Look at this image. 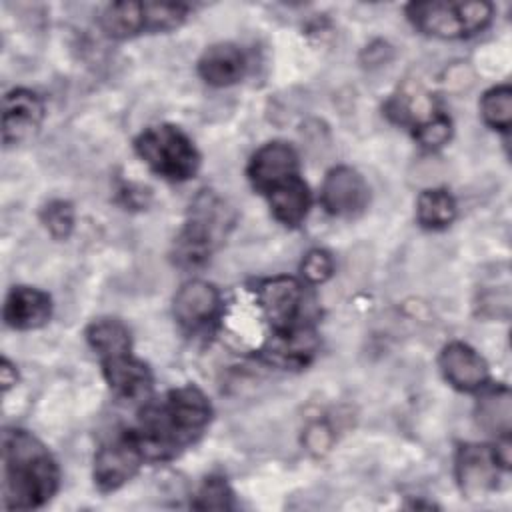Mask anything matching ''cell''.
<instances>
[{"instance_id":"6da1fadb","label":"cell","mask_w":512,"mask_h":512,"mask_svg":"<svg viewBox=\"0 0 512 512\" xmlns=\"http://www.w3.org/2000/svg\"><path fill=\"white\" fill-rule=\"evenodd\" d=\"M212 420L208 396L194 384L150 398L140 410L132 434L146 462H166L194 444Z\"/></svg>"},{"instance_id":"7a4b0ae2","label":"cell","mask_w":512,"mask_h":512,"mask_svg":"<svg viewBox=\"0 0 512 512\" xmlns=\"http://www.w3.org/2000/svg\"><path fill=\"white\" fill-rule=\"evenodd\" d=\"M60 470L50 450L28 430L2 434V506L32 510L44 506L58 490Z\"/></svg>"},{"instance_id":"3957f363","label":"cell","mask_w":512,"mask_h":512,"mask_svg":"<svg viewBox=\"0 0 512 512\" xmlns=\"http://www.w3.org/2000/svg\"><path fill=\"white\" fill-rule=\"evenodd\" d=\"M140 160L170 182H184L200 168V154L186 132L174 124H158L142 130L134 140Z\"/></svg>"},{"instance_id":"277c9868","label":"cell","mask_w":512,"mask_h":512,"mask_svg":"<svg viewBox=\"0 0 512 512\" xmlns=\"http://www.w3.org/2000/svg\"><path fill=\"white\" fill-rule=\"evenodd\" d=\"M232 218L224 200L202 192L190 206V216L176 238L174 256L182 266H198L208 260L216 244L226 236Z\"/></svg>"},{"instance_id":"5b68a950","label":"cell","mask_w":512,"mask_h":512,"mask_svg":"<svg viewBox=\"0 0 512 512\" xmlns=\"http://www.w3.org/2000/svg\"><path fill=\"white\" fill-rule=\"evenodd\" d=\"M492 4L488 2H412L406 16L420 32L458 40L482 32L492 20Z\"/></svg>"},{"instance_id":"8992f818","label":"cell","mask_w":512,"mask_h":512,"mask_svg":"<svg viewBox=\"0 0 512 512\" xmlns=\"http://www.w3.org/2000/svg\"><path fill=\"white\" fill-rule=\"evenodd\" d=\"M256 300L272 334L312 326V298L298 278L274 276L262 280L256 288Z\"/></svg>"},{"instance_id":"52a82bcc","label":"cell","mask_w":512,"mask_h":512,"mask_svg":"<svg viewBox=\"0 0 512 512\" xmlns=\"http://www.w3.org/2000/svg\"><path fill=\"white\" fill-rule=\"evenodd\" d=\"M144 462V454L132 430H126L98 448L92 472L94 484L100 492H114L130 482Z\"/></svg>"},{"instance_id":"ba28073f","label":"cell","mask_w":512,"mask_h":512,"mask_svg":"<svg viewBox=\"0 0 512 512\" xmlns=\"http://www.w3.org/2000/svg\"><path fill=\"white\" fill-rule=\"evenodd\" d=\"M456 480L464 496L482 498L498 484L504 466L496 458L494 446L462 444L456 452Z\"/></svg>"},{"instance_id":"9c48e42d","label":"cell","mask_w":512,"mask_h":512,"mask_svg":"<svg viewBox=\"0 0 512 512\" xmlns=\"http://www.w3.org/2000/svg\"><path fill=\"white\" fill-rule=\"evenodd\" d=\"M368 200L370 188L358 170L350 166H336L324 176L320 204L330 216H358L368 206Z\"/></svg>"},{"instance_id":"30bf717a","label":"cell","mask_w":512,"mask_h":512,"mask_svg":"<svg viewBox=\"0 0 512 512\" xmlns=\"http://www.w3.org/2000/svg\"><path fill=\"white\" fill-rule=\"evenodd\" d=\"M298 174V154L286 142H268L260 146L248 164V180L262 196Z\"/></svg>"},{"instance_id":"8fae6325","label":"cell","mask_w":512,"mask_h":512,"mask_svg":"<svg viewBox=\"0 0 512 512\" xmlns=\"http://www.w3.org/2000/svg\"><path fill=\"white\" fill-rule=\"evenodd\" d=\"M174 318L186 330H202L212 324L222 310L218 288L206 280H190L174 296Z\"/></svg>"},{"instance_id":"7c38bea8","label":"cell","mask_w":512,"mask_h":512,"mask_svg":"<svg viewBox=\"0 0 512 512\" xmlns=\"http://www.w3.org/2000/svg\"><path fill=\"white\" fill-rule=\"evenodd\" d=\"M438 364L444 380L460 392H478L486 388L490 380L486 360L466 342L456 340L446 344L440 352Z\"/></svg>"},{"instance_id":"4fadbf2b","label":"cell","mask_w":512,"mask_h":512,"mask_svg":"<svg viewBox=\"0 0 512 512\" xmlns=\"http://www.w3.org/2000/svg\"><path fill=\"white\" fill-rule=\"evenodd\" d=\"M102 362V374L110 390L130 402H146L152 396V372L146 362L132 356V352L112 356Z\"/></svg>"},{"instance_id":"5bb4252c","label":"cell","mask_w":512,"mask_h":512,"mask_svg":"<svg viewBox=\"0 0 512 512\" xmlns=\"http://www.w3.org/2000/svg\"><path fill=\"white\" fill-rule=\"evenodd\" d=\"M44 118L42 98L28 88L6 92L2 102V140L6 146L26 140Z\"/></svg>"},{"instance_id":"9a60e30c","label":"cell","mask_w":512,"mask_h":512,"mask_svg":"<svg viewBox=\"0 0 512 512\" xmlns=\"http://www.w3.org/2000/svg\"><path fill=\"white\" fill-rule=\"evenodd\" d=\"M4 322L14 330H34L44 326L52 314L50 296L32 286H14L4 300Z\"/></svg>"},{"instance_id":"2e32d148","label":"cell","mask_w":512,"mask_h":512,"mask_svg":"<svg viewBox=\"0 0 512 512\" xmlns=\"http://www.w3.org/2000/svg\"><path fill=\"white\" fill-rule=\"evenodd\" d=\"M318 336L312 326L284 334H270L264 346V358L280 368H304L316 354Z\"/></svg>"},{"instance_id":"e0dca14e","label":"cell","mask_w":512,"mask_h":512,"mask_svg":"<svg viewBox=\"0 0 512 512\" xmlns=\"http://www.w3.org/2000/svg\"><path fill=\"white\" fill-rule=\"evenodd\" d=\"M246 72V56L244 52L230 44L220 42L206 48L198 60L200 78L216 88H224L242 80Z\"/></svg>"},{"instance_id":"ac0fdd59","label":"cell","mask_w":512,"mask_h":512,"mask_svg":"<svg viewBox=\"0 0 512 512\" xmlns=\"http://www.w3.org/2000/svg\"><path fill=\"white\" fill-rule=\"evenodd\" d=\"M266 200L274 218L288 228H296L304 222L312 202L308 184L302 180L300 174L270 190L266 194Z\"/></svg>"},{"instance_id":"d6986e66","label":"cell","mask_w":512,"mask_h":512,"mask_svg":"<svg viewBox=\"0 0 512 512\" xmlns=\"http://www.w3.org/2000/svg\"><path fill=\"white\" fill-rule=\"evenodd\" d=\"M100 26L110 38H132L146 32L144 2H112L100 14Z\"/></svg>"},{"instance_id":"ffe728a7","label":"cell","mask_w":512,"mask_h":512,"mask_svg":"<svg viewBox=\"0 0 512 512\" xmlns=\"http://www.w3.org/2000/svg\"><path fill=\"white\" fill-rule=\"evenodd\" d=\"M86 340L100 360L132 352L130 330L116 318L94 320L86 328Z\"/></svg>"},{"instance_id":"44dd1931","label":"cell","mask_w":512,"mask_h":512,"mask_svg":"<svg viewBox=\"0 0 512 512\" xmlns=\"http://www.w3.org/2000/svg\"><path fill=\"white\" fill-rule=\"evenodd\" d=\"M476 418L486 432L498 434L500 438L508 436L512 422L510 390L506 386L486 390L476 404Z\"/></svg>"},{"instance_id":"7402d4cb","label":"cell","mask_w":512,"mask_h":512,"mask_svg":"<svg viewBox=\"0 0 512 512\" xmlns=\"http://www.w3.org/2000/svg\"><path fill=\"white\" fill-rule=\"evenodd\" d=\"M456 218V200L446 188H428L418 194L416 220L422 228L442 230Z\"/></svg>"},{"instance_id":"603a6c76","label":"cell","mask_w":512,"mask_h":512,"mask_svg":"<svg viewBox=\"0 0 512 512\" xmlns=\"http://www.w3.org/2000/svg\"><path fill=\"white\" fill-rule=\"evenodd\" d=\"M480 114L484 122L494 128L508 132L512 124V90L510 86H494L488 92H484L480 100Z\"/></svg>"},{"instance_id":"cb8c5ba5","label":"cell","mask_w":512,"mask_h":512,"mask_svg":"<svg viewBox=\"0 0 512 512\" xmlns=\"http://www.w3.org/2000/svg\"><path fill=\"white\" fill-rule=\"evenodd\" d=\"M234 506V492L220 476L206 478L192 502V508L196 510H232Z\"/></svg>"},{"instance_id":"d4e9b609","label":"cell","mask_w":512,"mask_h":512,"mask_svg":"<svg viewBox=\"0 0 512 512\" xmlns=\"http://www.w3.org/2000/svg\"><path fill=\"white\" fill-rule=\"evenodd\" d=\"M40 218H42V224L46 226V230L58 240L68 238L74 228V208L66 200L48 202L42 208Z\"/></svg>"},{"instance_id":"484cf974","label":"cell","mask_w":512,"mask_h":512,"mask_svg":"<svg viewBox=\"0 0 512 512\" xmlns=\"http://www.w3.org/2000/svg\"><path fill=\"white\" fill-rule=\"evenodd\" d=\"M452 122L446 114L434 112L426 120L414 126V138L426 148H440L450 140Z\"/></svg>"},{"instance_id":"4316f807","label":"cell","mask_w":512,"mask_h":512,"mask_svg":"<svg viewBox=\"0 0 512 512\" xmlns=\"http://www.w3.org/2000/svg\"><path fill=\"white\" fill-rule=\"evenodd\" d=\"M300 272L308 284H322L332 276L334 260L326 250H320V248L310 250L302 260Z\"/></svg>"},{"instance_id":"83f0119b","label":"cell","mask_w":512,"mask_h":512,"mask_svg":"<svg viewBox=\"0 0 512 512\" xmlns=\"http://www.w3.org/2000/svg\"><path fill=\"white\" fill-rule=\"evenodd\" d=\"M16 378H18L16 368L10 364V360H8V358H4V360H2V368H0L2 388H4V390H8L12 384H16Z\"/></svg>"}]
</instances>
